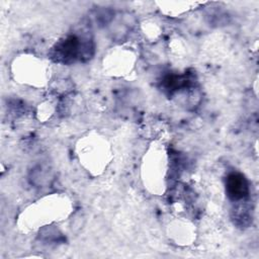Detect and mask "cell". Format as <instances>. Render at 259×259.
Listing matches in <instances>:
<instances>
[{
  "mask_svg": "<svg viewBox=\"0 0 259 259\" xmlns=\"http://www.w3.org/2000/svg\"><path fill=\"white\" fill-rule=\"evenodd\" d=\"M227 192L234 200L244 198L248 193V183L244 176L239 173L229 175L227 178Z\"/></svg>",
  "mask_w": 259,
  "mask_h": 259,
  "instance_id": "1",
  "label": "cell"
}]
</instances>
